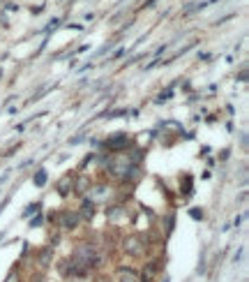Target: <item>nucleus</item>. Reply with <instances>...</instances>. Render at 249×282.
Here are the masks:
<instances>
[{"instance_id": "f257e3e1", "label": "nucleus", "mask_w": 249, "mask_h": 282, "mask_svg": "<svg viewBox=\"0 0 249 282\" xmlns=\"http://www.w3.org/2000/svg\"><path fill=\"white\" fill-rule=\"evenodd\" d=\"M122 250L130 255V257H143V252H145V243L141 236H136V234H132V236L124 238L122 243Z\"/></svg>"}, {"instance_id": "f03ea898", "label": "nucleus", "mask_w": 249, "mask_h": 282, "mask_svg": "<svg viewBox=\"0 0 249 282\" xmlns=\"http://www.w3.org/2000/svg\"><path fill=\"white\" fill-rule=\"evenodd\" d=\"M79 222H81V215H79V213L65 211V213H63V222H60V227H65V229H76V227H79Z\"/></svg>"}, {"instance_id": "7ed1b4c3", "label": "nucleus", "mask_w": 249, "mask_h": 282, "mask_svg": "<svg viewBox=\"0 0 249 282\" xmlns=\"http://www.w3.org/2000/svg\"><path fill=\"white\" fill-rule=\"evenodd\" d=\"M127 146V134H115V136H111V139H106V148L109 151H120V148H124Z\"/></svg>"}, {"instance_id": "20e7f679", "label": "nucleus", "mask_w": 249, "mask_h": 282, "mask_svg": "<svg viewBox=\"0 0 249 282\" xmlns=\"http://www.w3.org/2000/svg\"><path fill=\"white\" fill-rule=\"evenodd\" d=\"M70 190H74V176H72V174H67V176H63L58 181V192L65 196V194H70Z\"/></svg>"}, {"instance_id": "39448f33", "label": "nucleus", "mask_w": 249, "mask_h": 282, "mask_svg": "<svg viewBox=\"0 0 249 282\" xmlns=\"http://www.w3.org/2000/svg\"><path fill=\"white\" fill-rule=\"evenodd\" d=\"M81 213H83V217H92L95 215V202H92V199H85L83 206H81Z\"/></svg>"}, {"instance_id": "423d86ee", "label": "nucleus", "mask_w": 249, "mask_h": 282, "mask_svg": "<svg viewBox=\"0 0 249 282\" xmlns=\"http://www.w3.org/2000/svg\"><path fill=\"white\" fill-rule=\"evenodd\" d=\"M120 282H141V280L136 277L134 271H130V268H122V271H120Z\"/></svg>"}, {"instance_id": "0eeeda50", "label": "nucleus", "mask_w": 249, "mask_h": 282, "mask_svg": "<svg viewBox=\"0 0 249 282\" xmlns=\"http://www.w3.org/2000/svg\"><path fill=\"white\" fill-rule=\"evenodd\" d=\"M88 187H90V181H88V178H79V181H74V190L79 192V194L88 192Z\"/></svg>"}, {"instance_id": "6e6552de", "label": "nucleus", "mask_w": 249, "mask_h": 282, "mask_svg": "<svg viewBox=\"0 0 249 282\" xmlns=\"http://www.w3.org/2000/svg\"><path fill=\"white\" fill-rule=\"evenodd\" d=\"M49 257H51V247H46V250L42 252V257H40L42 266H49Z\"/></svg>"}, {"instance_id": "1a4fd4ad", "label": "nucleus", "mask_w": 249, "mask_h": 282, "mask_svg": "<svg viewBox=\"0 0 249 282\" xmlns=\"http://www.w3.org/2000/svg\"><path fill=\"white\" fill-rule=\"evenodd\" d=\"M104 194H106V187H104V185H97L95 192H92V196H95V199H102Z\"/></svg>"}, {"instance_id": "9d476101", "label": "nucleus", "mask_w": 249, "mask_h": 282, "mask_svg": "<svg viewBox=\"0 0 249 282\" xmlns=\"http://www.w3.org/2000/svg\"><path fill=\"white\" fill-rule=\"evenodd\" d=\"M35 183H37V185H44V183H46V174H44V172L37 174V176H35Z\"/></svg>"}, {"instance_id": "9b49d317", "label": "nucleus", "mask_w": 249, "mask_h": 282, "mask_svg": "<svg viewBox=\"0 0 249 282\" xmlns=\"http://www.w3.org/2000/svg\"><path fill=\"white\" fill-rule=\"evenodd\" d=\"M5 282H19V277H16V275H10Z\"/></svg>"}]
</instances>
